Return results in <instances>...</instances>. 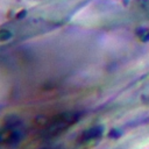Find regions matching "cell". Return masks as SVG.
Returning a JSON list of instances; mask_svg holds the SVG:
<instances>
[{"label":"cell","mask_w":149,"mask_h":149,"mask_svg":"<svg viewBox=\"0 0 149 149\" xmlns=\"http://www.w3.org/2000/svg\"><path fill=\"white\" fill-rule=\"evenodd\" d=\"M6 36H9L8 31H0V41H2V40H5V38H7Z\"/></svg>","instance_id":"cell-1"}]
</instances>
